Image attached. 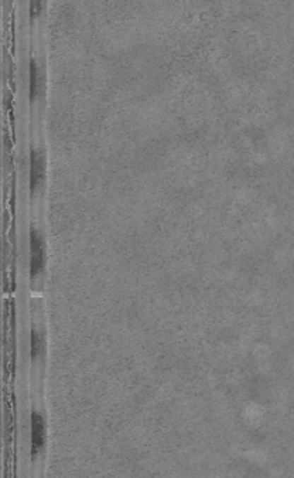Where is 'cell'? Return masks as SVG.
Segmentation results:
<instances>
[{"instance_id":"obj_5","label":"cell","mask_w":294,"mask_h":478,"mask_svg":"<svg viewBox=\"0 0 294 478\" xmlns=\"http://www.w3.org/2000/svg\"><path fill=\"white\" fill-rule=\"evenodd\" d=\"M44 336L42 333L33 326L31 329V336H30V355H31V362L37 363L42 355H44Z\"/></svg>"},{"instance_id":"obj_1","label":"cell","mask_w":294,"mask_h":478,"mask_svg":"<svg viewBox=\"0 0 294 478\" xmlns=\"http://www.w3.org/2000/svg\"><path fill=\"white\" fill-rule=\"evenodd\" d=\"M47 244L42 232L31 224L30 227V275L31 279L38 278L45 270Z\"/></svg>"},{"instance_id":"obj_3","label":"cell","mask_w":294,"mask_h":478,"mask_svg":"<svg viewBox=\"0 0 294 478\" xmlns=\"http://www.w3.org/2000/svg\"><path fill=\"white\" fill-rule=\"evenodd\" d=\"M45 169L47 161L44 150L41 147L33 146L30 150V188L33 193L42 187L47 173Z\"/></svg>"},{"instance_id":"obj_2","label":"cell","mask_w":294,"mask_h":478,"mask_svg":"<svg viewBox=\"0 0 294 478\" xmlns=\"http://www.w3.org/2000/svg\"><path fill=\"white\" fill-rule=\"evenodd\" d=\"M31 459L33 462L37 460V457L44 452L45 443H47V423L45 418L41 414V411H31Z\"/></svg>"},{"instance_id":"obj_4","label":"cell","mask_w":294,"mask_h":478,"mask_svg":"<svg viewBox=\"0 0 294 478\" xmlns=\"http://www.w3.org/2000/svg\"><path fill=\"white\" fill-rule=\"evenodd\" d=\"M42 72L41 68L37 62V59L34 57L30 58V97L31 100H34L35 97L40 96L41 90H42Z\"/></svg>"}]
</instances>
